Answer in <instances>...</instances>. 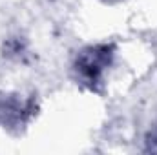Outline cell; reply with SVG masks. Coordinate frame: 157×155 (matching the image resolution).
<instances>
[{
	"label": "cell",
	"instance_id": "cell-3",
	"mask_svg": "<svg viewBox=\"0 0 157 155\" xmlns=\"http://www.w3.org/2000/svg\"><path fill=\"white\" fill-rule=\"evenodd\" d=\"M146 152H157V122L146 135Z\"/></svg>",
	"mask_w": 157,
	"mask_h": 155
},
{
	"label": "cell",
	"instance_id": "cell-1",
	"mask_svg": "<svg viewBox=\"0 0 157 155\" xmlns=\"http://www.w3.org/2000/svg\"><path fill=\"white\" fill-rule=\"evenodd\" d=\"M113 55H115L113 44H95L80 49L73 62V71L77 80L88 89L99 91V86L102 84L104 73L110 68Z\"/></svg>",
	"mask_w": 157,
	"mask_h": 155
},
{
	"label": "cell",
	"instance_id": "cell-4",
	"mask_svg": "<svg viewBox=\"0 0 157 155\" xmlns=\"http://www.w3.org/2000/svg\"><path fill=\"white\" fill-rule=\"evenodd\" d=\"M104 2H110V4H113V2H119V0H104Z\"/></svg>",
	"mask_w": 157,
	"mask_h": 155
},
{
	"label": "cell",
	"instance_id": "cell-2",
	"mask_svg": "<svg viewBox=\"0 0 157 155\" xmlns=\"http://www.w3.org/2000/svg\"><path fill=\"white\" fill-rule=\"evenodd\" d=\"M33 115V99L20 100L15 95H0V126H24Z\"/></svg>",
	"mask_w": 157,
	"mask_h": 155
}]
</instances>
